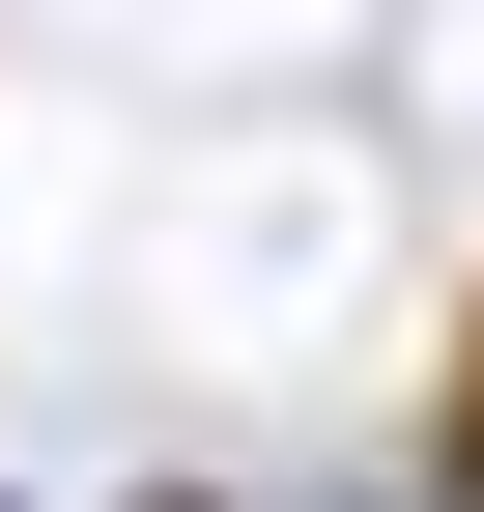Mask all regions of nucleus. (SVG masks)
<instances>
[{"label":"nucleus","mask_w":484,"mask_h":512,"mask_svg":"<svg viewBox=\"0 0 484 512\" xmlns=\"http://www.w3.org/2000/svg\"><path fill=\"white\" fill-rule=\"evenodd\" d=\"M456 456H484V342H456Z\"/></svg>","instance_id":"obj_1"}]
</instances>
